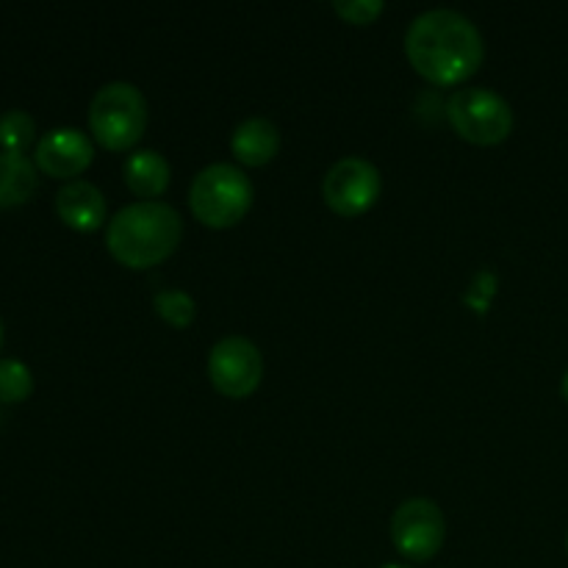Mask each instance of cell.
<instances>
[{"label": "cell", "instance_id": "obj_19", "mask_svg": "<svg viewBox=\"0 0 568 568\" xmlns=\"http://www.w3.org/2000/svg\"><path fill=\"white\" fill-rule=\"evenodd\" d=\"M381 568H414V566H408V564H386V566H381Z\"/></svg>", "mask_w": 568, "mask_h": 568}, {"label": "cell", "instance_id": "obj_16", "mask_svg": "<svg viewBox=\"0 0 568 568\" xmlns=\"http://www.w3.org/2000/svg\"><path fill=\"white\" fill-rule=\"evenodd\" d=\"M31 369L17 358H0V403H22L31 397Z\"/></svg>", "mask_w": 568, "mask_h": 568}, {"label": "cell", "instance_id": "obj_11", "mask_svg": "<svg viewBox=\"0 0 568 568\" xmlns=\"http://www.w3.org/2000/svg\"><path fill=\"white\" fill-rule=\"evenodd\" d=\"M231 150L244 166L270 164L281 150V128L270 116H250L233 131Z\"/></svg>", "mask_w": 568, "mask_h": 568}, {"label": "cell", "instance_id": "obj_6", "mask_svg": "<svg viewBox=\"0 0 568 568\" xmlns=\"http://www.w3.org/2000/svg\"><path fill=\"white\" fill-rule=\"evenodd\" d=\"M447 536L444 510L427 497H410L392 514V544L414 564H427L438 555Z\"/></svg>", "mask_w": 568, "mask_h": 568}, {"label": "cell", "instance_id": "obj_14", "mask_svg": "<svg viewBox=\"0 0 568 568\" xmlns=\"http://www.w3.org/2000/svg\"><path fill=\"white\" fill-rule=\"evenodd\" d=\"M153 308L172 327H189L197 316V303L183 288H161V292H155Z\"/></svg>", "mask_w": 568, "mask_h": 568}, {"label": "cell", "instance_id": "obj_12", "mask_svg": "<svg viewBox=\"0 0 568 568\" xmlns=\"http://www.w3.org/2000/svg\"><path fill=\"white\" fill-rule=\"evenodd\" d=\"M125 183L136 197L142 200H155L166 192L172 178V166L159 150L144 148V150H133L131 155L125 159Z\"/></svg>", "mask_w": 568, "mask_h": 568}, {"label": "cell", "instance_id": "obj_4", "mask_svg": "<svg viewBox=\"0 0 568 568\" xmlns=\"http://www.w3.org/2000/svg\"><path fill=\"white\" fill-rule=\"evenodd\" d=\"M148 98L136 83L111 81L89 103L92 136L109 150H131L148 131Z\"/></svg>", "mask_w": 568, "mask_h": 568}, {"label": "cell", "instance_id": "obj_3", "mask_svg": "<svg viewBox=\"0 0 568 568\" xmlns=\"http://www.w3.org/2000/svg\"><path fill=\"white\" fill-rule=\"evenodd\" d=\"M255 197L247 172L227 161L203 166L189 186V205L205 227H233L244 220Z\"/></svg>", "mask_w": 568, "mask_h": 568}, {"label": "cell", "instance_id": "obj_10", "mask_svg": "<svg viewBox=\"0 0 568 568\" xmlns=\"http://www.w3.org/2000/svg\"><path fill=\"white\" fill-rule=\"evenodd\" d=\"M55 211L75 231H98L105 222V197L94 183L75 178L55 192Z\"/></svg>", "mask_w": 568, "mask_h": 568}, {"label": "cell", "instance_id": "obj_17", "mask_svg": "<svg viewBox=\"0 0 568 568\" xmlns=\"http://www.w3.org/2000/svg\"><path fill=\"white\" fill-rule=\"evenodd\" d=\"M333 9L342 20L353 22V26H369L383 14L386 3L383 0H336Z\"/></svg>", "mask_w": 568, "mask_h": 568}, {"label": "cell", "instance_id": "obj_20", "mask_svg": "<svg viewBox=\"0 0 568 568\" xmlns=\"http://www.w3.org/2000/svg\"><path fill=\"white\" fill-rule=\"evenodd\" d=\"M0 344H3V322H0Z\"/></svg>", "mask_w": 568, "mask_h": 568}, {"label": "cell", "instance_id": "obj_9", "mask_svg": "<svg viewBox=\"0 0 568 568\" xmlns=\"http://www.w3.org/2000/svg\"><path fill=\"white\" fill-rule=\"evenodd\" d=\"M94 159V144L81 128L61 125L50 128L48 133H42V139L37 142L33 150V164L42 172H48L50 178H70L75 181V175H81Z\"/></svg>", "mask_w": 568, "mask_h": 568}, {"label": "cell", "instance_id": "obj_13", "mask_svg": "<svg viewBox=\"0 0 568 568\" xmlns=\"http://www.w3.org/2000/svg\"><path fill=\"white\" fill-rule=\"evenodd\" d=\"M37 164L26 153L0 150V209L22 205L37 192Z\"/></svg>", "mask_w": 568, "mask_h": 568}, {"label": "cell", "instance_id": "obj_1", "mask_svg": "<svg viewBox=\"0 0 568 568\" xmlns=\"http://www.w3.org/2000/svg\"><path fill=\"white\" fill-rule=\"evenodd\" d=\"M405 53L414 70L436 87H458L486 59V42L475 22L455 9H427L408 26Z\"/></svg>", "mask_w": 568, "mask_h": 568}, {"label": "cell", "instance_id": "obj_5", "mask_svg": "<svg viewBox=\"0 0 568 568\" xmlns=\"http://www.w3.org/2000/svg\"><path fill=\"white\" fill-rule=\"evenodd\" d=\"M447 120L471 144H499L514 131L510 103L486 87L455 89L447 100Z\"/></svg>", "mask_w": 568, "mask_h": 568}, {"label": "cell", "instance_id": "obj_18", "mask_svg": "<svg viewBox=\"0 0 568 568\" xmlns=\"http://www.w3.org/2000/svg\"><path fill=\"white\" fill-rule=\"evenodd\" d=\"M560 394H564V399H566V405H568V369H566L564 381H560Z\"/></svg>", "mask_w": 568, "mask_h": 568}, {"label": "cell", "instance_id": "obj_8", "mask_svg": "<svg viewBox=\"0 0 568 568\" xmlns=\"http://www.w3.org/2000/svg\"><path fill=\"white\" fill-rule=\"evenodd\" d=\"M322 197L342 216L364 214L381 197V170L361 155H344L327 170Z\"/></svg>", "mask_w": 568, "mask_h": 568}, {"label": "cell", "instance_id": "obj_21", "mask_svg": "<svg viewBox=\"0 0 568 568\" xmlns=\"http://www.w3.org/2000/svg\"><path fill=\"white\" fill-rule=\"evenodd\" d=\"M566 555H568V532H566Z\"/></svg>", "mask_w": 568, "mask_h": 568}, {"label": "cell", "instance_id": "obj_2", "mask_svg": "<svg viewBox=\"0 0 568 568\" xmlns=\"http://www.w3.org/2000/svg\"><path fill=\"white\" fill-rule=\"evenodd\" d=\"M183 220L178 209L161 200H139L125 205L109 220L105 247L131 270H150L178 250Z\"/></svg>", "mask_w": 568, "mask_h": 568}, {"label": "cell", "instance_id": "obj_15", "mask_svg": "<svg viewBox=\"0 0 568 568\" xmlns=\"http://www.w3.org/2000/svg\"><path fill=\"white\" fill-rule=\"evenodd\" d=\"M37 136V122L28 111L9 109L0 114V144L11 153H22Z\"/></svg>", "mask_w": 568, "mask_h": 568}, {"label": "cell", "instance_id": "obj_7", "mask_svg": "<svg viewBox=\"0 0 568 568\" xmlns=\"http://www.w3.org/2000/svg\"><path fill=\"white\" fill-rule=\"evenodd\" d=\"M211 386L227 399H244L264 381V355L250 338L225 336L209 353Z\"/></svg>", "mask_w": 568, "mask_h": 568}]
</instances>
